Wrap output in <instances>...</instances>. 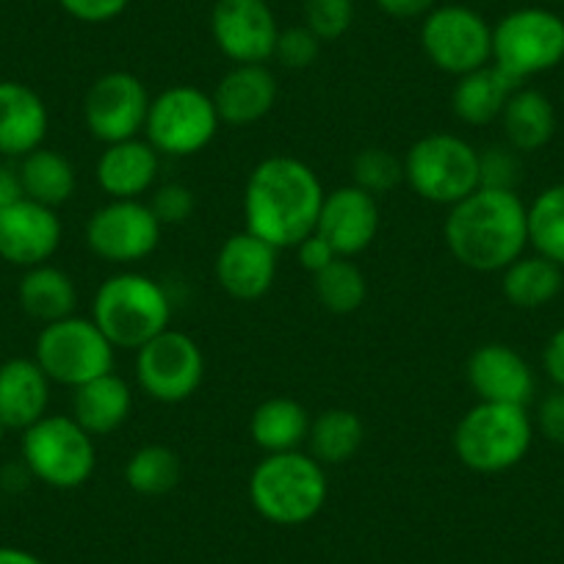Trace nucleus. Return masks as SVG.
<instances>
[{"instance_id":"obj_43","label":"nucleus","mask_w":564,"mask_h":564,"mask_svg":"<svg viewBox=\"0 0 564 564\" xmlns=\"http://www.w3.org/2000/svg\"><path fill=\"white\" fill-rule=\"evenodd\" d=\"M542 368L551 377V382L564 390V327H558L547 338L545 349H542Z\"/></svg>"},{"instance_id":"obj_36","label":"nucleus","mask_w":564,"mask_h":564,"mask_svg":"<svg viewBox=\"0 0 564 564\" xmlns=\"http://www.w3.org/2000/svg\"><path fill=\"white\" fill-rule=\"evenodd\" d=\"M355 23V0H305V25L322 42H335Z\"/></svg>"},{"instance_id":"obj_21","label":"nucleus","mask_w":564,"mask_h":564,"mask_svg":"<svg viewBox=\"0 0 564 564\" xmlns=\"http://www.w3.org/2000/svg\"><path fill=\"white\" fill-rule=\"evenodd\" d=\"M161 155L148 139L106 144L95 164V181L108 199H141L159 181Z\"/></svg>"},{"instance_id":"obj_16","label":"nucleus","mask_w":564,"mask_h":564,"mask_svg":"<svg viewBox=\"0 0 564 564\" xmlns=\"http://www.w3.org/2000/svg\"><path fill=\"white\" fill-rule=\"evenodd\" d=\"M64 225L56 208L20 197L0 214V258L18 269H34L58 252Z\"/></svg>"},{"instance_id":"obj_5","label":"nucleus","mask_w":564,"mask_h":564,"mask_svg":"<svg viewBox=\"0 0 564 564\" xmlns=\"http://www.w3.org/2000/svg\"><path fill=\"white\" fill-rule=\"evenodd\" d=\"M454 454L476 474H503L525 459L534 443V421L520 404L479 401L459 417Z\"/></svg>"},{"instance_id":"obj_19","label":"nucleus","mask_w":564,"mask_h":564,"mask_svg":"<svg viewBox=\"0 0 564 564\" xmlns=\"http://www.w3.org/2000/svg\"><path fill=\"white\" fill-rule=\"evenodd\" d=\"M465 373L479 401L529 406L534 399V371L529 360L507 344H485L474 349Z\"/></svg>"},{"instance_id":"obj_13","label":"nucleus","mask_w":564,"mask_h":564,"mask_svg":"<svg viewBox=\"0 0 564 564\" xmlns=\"http://www.w3.org/2000/svg\"><path fill=\"white\" fill-rule=\"evenodd\" d=\"M164 225L141 199H108L86 221V243L100 260L133 265L159 249Z\"/></svg>"},{"instance_id":"obj_22","label":"nucleus","mask_w":564,"mask_h":564,"mask_svg":"<svg viewBox=\"0 0 564 564\" xmlns=\"http://www.w3.org/2000/svg\"><path fill=\"white\" fill-rule=\"evenodd\" d=\"M47 128L45 100L20 80H0V155L25 159L45 144Z\"/></svg>"},{"instance_id":"obj_18","label":"nucleus","mask_w":564,"mask_h":564,"mask_svg":"<svg viewBox=\"0 0 564 564\" xmlns=\"http://www.w3.org/2000/svg\"><path fill=\"white\" fill-rule=\"evenodd\" d=\"M316 232L335 249L338 258H357L379 232V203L373 194L351 186L333 188L324 197Z\"/></svg>"},{"instance_id":"obj_41","label":"nucleus","mask_w":564,"mask_h":564,"mask_svg":"<svg viewBox=\"0 0 564 564\" xmlns=\"http://www.w3.org/2000/svg\"><path fill=\"white\" fill-rule=\"evenodd\" d=\"M536 430L545 441L564 446V390L553 388L536 406Z\"/></svg>"},{"instance_id":"obj_20","label":"nucleus","mask_w":564,"mask_h":564,"mask_svg":"<svg viewBox=\"0 0 564 564\" xmlns=\"http://www.w3.org/2000/svg\"><path fill=\"white\" fill-rule=\"evenodd\" d=\"M280 86L265 64H232L214 89L216 113L225 124L247 128L260 122L274 108Z\"/></svg>"},{"instance_id":"obj_4","label":"nucleus","mask_w":564,"mask_h":564,"mask_svg":"<svg viewBox=\"0 0 564 564\" xmlns=\"http://www.w3.org/2000/svg\"><path fill=\"white\" fill-rule=\"evenodd\" d=\"M91 322L111 340L113 349L139 351L155 335L170 329L172 300L153 276L141 271H119L97 289Z\"/></svg>"},{"instance_id":"obj_24","label":"nucleus","mask_w":564,"mask_h":564,"mask_svg":"<svg viewBox=\"0 0 564 564\" xmlns=\"http://www.w3.org/2000/svg\"><path fill=\"white\" fill-rule=\"evenodd\" d=\"M133 410V390L119 373L108 371L73 390V417L91 437L117 432Z\"/></svg>"},{"instance_id":"obj_47","label":"nucleus","mask_w":564,"mask_h":564,"mask_svg":"<svg viewBox=\"0 0 564 564\" xmlns=\"http://www.w3.org/2000/svg\"><path fill=\"white\" fill-rule=\"evenodd\" d=\"M7 426H3V421H0V446H3V437H7Z\"/></svg>"},{"instance_id":"obj_7","label":"nucleus","mask_w":564,"mask_h":564,"mask_svg":"<svg viewBox=\"0 0 564 564\" xmlns=\"http://www.w3.org/2000/svg\"><path fill=\"white\" fill-rule=\"evenodd\" d=\"M23 465L53 490H78L95 474V437L73 415L47 412L23 432Z\"/></svg>"},{"instance_id":"obj_15","label":"nucleus","mask_w":564,"mask_h":564,"mask_svg":"<svg viewBox=\"0 0 564 564\" xmlns=\"http://www.w3.org/2000/svg\"><path fill=\"white\" fill-rule=\"evenodd\" d=\"M210 36L232 64H265L274 58L280 25L265 0H216Z\"/></svg>"},{"instance_id":"obj_17","label":"nucleus","mask_w":564,"mask_h":564,"mask_svg":"<svg viewBox=\"0 0 564 564\" xmlns=\"http://www.w3.org/2000/svg\"><path fill=\"white\" fill-rule=\"evenodd\" d=\"M276 252L263 238L249 230L225 238L214 260L216 282L227 296L238 302H258L276 280Z\"/></svg>"},{"instance_id":"obj_9","label":"nucleus","mask_w":564,"mask_h":564,"mask_svg":"<svg viewBox=\"0 0 564 564\" xmlns=\"http://www.w3.org/2000/svg\"><path fill=\"white\" fill-rule=\"evenodd\" d=\"M113 357L117 349L91 318L67 316L62 322L45 324L36 335L34 360L51 382L67 384L73 390L113 371Z\"/></svg>"},{"instance_id":"obj_40","label":"nucleus","mask_w":564,"mask_h":564,"mask_svg":"<svg viewBox=\"0 0 564 564\" xmlns=\"http://www.w3.org/2000/svg\"><path fill=\"white\" fill-rule=\"evenodd\" d=\"M58 7L80 23H111L130 7V0H58Z\"/></svg>"},{"instance_id":"obj_32","label":"nucleus","mask_w":564,"mask_h":564,"mask_svg":"<svg viewBox=\"0 0 564 564\" xmlns=\"http://www.w3.org/2000/svg\"><path fill=\"white\" fill-rule=\"evenodd\" d=\"M183 479L181 454L161 443H148V446L135 448L124 465V485L135 496L159 498L175 490Z\"/></svg>"},{"instance_id":"obj_29","label":"nucleus","mask_w":564,"mask_h":564,"mask_svg":"<svg viewBox=\"0 0 564 564\" xmlns=\"http://www.w3.org/2000/svg\"><path fill=\"white\" fill-rule=\"evenodd\" d=\"M564 269L542 254H520L514 263L501 271V291L507 302L518 311L545 307L562 294Z\"/></svg>"},{"instance_id":"obj_28","label":"nucleus","mask_w":564,"mask_h":564,"mask_svg":"<svg viewBox=\"0 0 564 564\" xmlns=\"http://www.w3.org/2000/svg\"><path fill=\"white\" fill-rule=\"evenodd\" d=\"M18 300L25 316H31L45 327V324L75 316L78 289H75V280L67 271L58 269V265L42 263L34 265V269H25L23 280L18 285Z\"/></svg>"},{"instance_id":"obj_11","label":"nucleus","mask_w":564,"mask_h":564,"mask_svg":"<svg viewBox=\"0 0 564 564\" xmlns=\"http://www.w3.org/2000/svg\"><path fill=\"white\" fill-rule=\"evenodd\" d=\"M203 349L181 329H164L135 351V382L161 404H181L192 399L203 384Z\"/></svg>"},{"instance_id":"obj_10","label":"nucleus","mask_w":564,"mask_h":564,"mask_svg":"<svg viewBox=\"0 0 564 564\" xmlns=\"http://www.w3.org/2000/svg\"><path fill=\"white\" fill-rule=\"evenodd\" d=\"M221 128L214 97L194 86H170L153 97L144 135L170 159H188L208 148Z\"/></svg>"},{"instance_id":"obj_38","label":"nucleus","mask_w":564,"mask_h":564,"mask_svg":"<svg viewBox=\"0 0 564 564\" xmlns=\"http://www.w3.org/2000/svg\"><path fill=\"white\" fill-rule=\"evenodd\" d=\"M150 208H153L155 219L161 225H183L188 216L197 208V199H194V192L183 183H164L153 192V199H150Z\"/></svg>"},{"instance_id":"obj_1","label":"nucleus","mask_w":564,"mask_h":564,"mask_svg":"<svg viewBox=\"0 0 564 564\" xmlns=\"http://www.w3.org/2000/svg\"><path fill=\"white\" fill-rule=\"evenodd\" d=\"M327 192L311 164L291 155L263 159L243 188L247 230L274 249H294L316 232Z\"/></svg>"},{"instance_id":"obj_37","label":"nucleus","mask_w":564,"mask_h":564,"mask_svg":"<svg viewBox=\"0 0 564 564\" xmlns=\"http://www.w3.org/2000/svg\"><path fill=\"white\" fill-rule=\"evenodd\" d=\"M322 53V40L307 25H291L280 31L274 45V58L285 69H307Z\"/></svg>"},{"instance_id":"obj_34","label":"nucleus","mask_w":564,"mask_h":564,"mask_svg":"<svg viewBox=\"0 0 564 564\" xmlns=\"http://www.w3.org/2000/svg\"><path fill=\"white\" fill-rule=\"evenodd\" d=\"M529 243L564 269V183H553L529 205Z\"/></svg>"},{"instance_id":"obj_39","label":"nucleus","mask_w":564,"mask_h":564,"mask_svg":"<svg viewBox=\"0 0 564 564\" xmlns=\"http://www.w3.org/2000/svg\"><path fill=\"white\" fill-rule=\"evenodd\" d=\"M479 170H481L479 188H503V192H514L520 164L518 159H514V150L509 148V144L507 148L479 150Z\"/></svg>"},{"instance_id":"obj_23","label":"nucleus","mask_w":564,"mask_h":564,"mask_svg":"<svg viewBox=\"0 0 564 564\" xmlns=\"http://www.w3.org/2000/svg\"><path fill=\"white\" fill-rule=\"evenodd\" d=\"M51 404V379L34 357H12L0 366V421L7 430L25 432Z\"/></svg>"},{"instance_id":"obj_2","label":"nucleus","mask_w":564,"mask_h":564,"mask_svg":"<svg viewBox=\"0 0 564 564\" xmlns=\"http://www.w3.org/2000/svg\"><path fill=\"white\" fill-rule=\"evenodd\" d=\"M446 247L459 265L474 271H503L529 247V205L518 192L476 188L448 208Z\"/></svg>"},{"instance_id":"obj_3","label":"nucleus","mask_w":564,"mask_h":564,"mask_svg":"<svg viewBox=\"0 0 564 564\" xmlns=\"http://www.w3.org/2000/svg\"><path fill=\"white\" fill-rule=\"evenodd\" d=\"M327 498V468L305 452L265 454L249 476V503L274 525L311 523Z\"/></svg>"},{"instance_id":"obj_27","label":"nucleus","mask_w":564,"mask_h":564,"mask_svg":"<svg viewBox=\"0 0 564 564\" xmlns=\"http://www.w3.org/2000/svg\"><path fill=\"white\" fill-rule=\"evenodd\" d=\"M498 122L514 153H536L547 148L556 133V108L542 91L518 86Z\"/></svg>"},{"instance_id":"obj_35","label":"nucleus","mask_w":564,"mask_h":564,"mask_svg":"<svg viewBox=\"0 0 564 564\" xmlns=\"http://www.w3.org/2000/svg\"><path fill=\"white\" fill-rule=\"evenodd\" d=\"M351 172H355L357 188L373 194V197H382V194L393 192L399 183H404V159L384 148H366L357 153Z\"/></svg>"},{"instance_id":"obj_42","label":"nucleus","mask_w":564,"mask_h":564,"mask_svg":"<svg viewBox=\"0 0 564 564\" xmlns=\"http://www.w3.org/2000/svg\"><path fill=\"white\" fill-rule=\"evenodd\" d=\"M294 249H296V260H300V265L305 271H311V274H318V271H324L335 258H338L335 249L329 247L318 232H311L307 238H302Z\"/></svg>"},{"instance_id":"obj_45","label":"nucleus","mask_w":564,"mask_h":564,"mask_svg":"<svg viewBox=\"0 0 564 564\" xmlns=\"http://www.w3.org/2000/svg\"><path fill=\"white\" fill-rule=\"evenodd\" d=\"M23 197V186H20L18 170H9V166H0V214L14 205Z\"/></svg>"},{"instance_id":"obj_46","label":"nucleus","mask_w":564,"mask_h":564,"mask_svg":"<svg viewBox=\"0 0 564 564\" xmlns=\"http://www.w3.org/2000/svg\"><path fill=\"white\" fill-rule=\"evenodd\" d=\"M0 564H47V562L36 556V553L23 551V547L0 545Z\"/></svg>"},{"instance_id":"obj_30","label":"nucleus","mask_w":564,"mask_h":564,"mask_svg":"<svg viewBox=\"0 0 564 564\" xmlns=\"http://www.w3.org/2000/svg\"><path fill=\"white\" fill-rule=\"evenodd\" d=\"M366 441V423L355 410L346 406H329L318 412L311 421V435H307V448L311 457H316L324 468L344 465L360 452Z\"/></svg>"},{"instance_id":"obj_31","label":"nucleus","mask_w":564,"mask_h":564,"mask_svg":"<svg viewBox=\"0 0 564 564\" xmlns=\"http://www.w3.org/2000/svg\"><path fill=\"white\" fill-rule=\"evenodd\" d=\"M18 177L20 186H23V197L47 205V208H58V205L69 203L75 186H78L75 166L69 164L67 155L47 150L45 144L25 155V159H20Z\"/></svg>"},{"instance_id":"obj_8","label":"nucleus","mask_w":564,"mask_h":564,"mask_svg":"<svg viewBox=\"0 0 564 564\" xmlns=\"http://www.w3.org/2000/svg\"><path fill=\"white\" fill-rule=\"evenodd\" d=\"M564 62V20L547 9H514L492 29V64L520 86Z\"/></svg>"},{"instance_id":"obj_14","label":"nucleus","mask_w":564,"mask_h":564,"mask_svg":"<svg viewBox=\"0 0 564 564\" xmlns=\"http://www.w3.org/2000/svg\"><path fill=\"white\" fill-rule=\"evenodd\" d=\"M150 102L153 97H150L148 86L133 73L113 69V73L100 75L86 91L84 122L89 133L102 144L139 139L148 124Z\"/></svg>"},{"instance_id":"obj_33","label":"nucleus","mask_w":564,"mask_h":564,"mask_svg":"<svg viewBox=\"0 0 564 564\" xmlns=\"http://www.w3.org/2000/svg\"><path fill=\"white\" fill-rule=\"evenodd\" d=\"M316 300L335 316H351L366 305L368 280L351 258H335L324 271L313 274Z\"/></svg>"},{"instance_id":"obj_6","label":"nucleus","mask_w":564,"mask_h":564,"mask_svg":"<svg viewBox=\"0 0 564 564\" xmlns=\"http://www.w3.org/2000/svg\"><path fill=\"white\" fill-rule=\"evenodd\" d=\"M404 183L426 203L457 205L481 186L479 150L457 133H430L406 150Z\"/></svg>"},{"instance_id":"obj_26","label":"nucleus","mask_w":564,"mask_h":564,"mask_svg":"<svg viewBox=\"0 0 564 564\" xmlns=\"http://www.w3.org/2000/svg\"><path fill=\"white\" fill-rule=\"evenodd\" d=\"M518 86V80L501 73L492 62L474 69V73L459 75L452 91L454 117L465 124H474V128L496 122V119H501L503 108H507L509 97L514 95Z\"/></svg>"},{"instance_id":"obj_25","label":"nucleus","mask_w":564,"mask_h":564,"mask_svg":"<svg viewBox=\"0 0 564 564\" xmlns=\"http://www.w3.org/2000/svg\"><path fill=\"white\" fill-rule=\"evenodd\" d=\"M311 412L289 395L260 401L249 417V437L263 454L302 452L311 435Z\"/></svg>"},{"instance_id":"obj_44","label":"nucleus","mask_w":564,"mask_h":564,"mask_svg":"<svg viewBox=\"0 0 564 564\" xmlns=\"http://www.w3.org/2000/svg\"><path fill=\"white\" fill-rule=\"evenodd\" d=\"M377 7L393 20H415L426 18L435 9V0H377Z\"/></svg>"},{"instance_id":"obj_12","label":"nucleus","mask_w":564,"mask_h":564,"mask_svg":"<svg viewBox=\"0 0 564 564\" xmlns=\"http://www.w3.org/2000/svg\"><path fill=\"white\" fill-rule=\"evenodd\" d=\"M426 58L448 75H465L492 62V29L470 7H435L421 25Z\"/></svg>"}]
</instances>
